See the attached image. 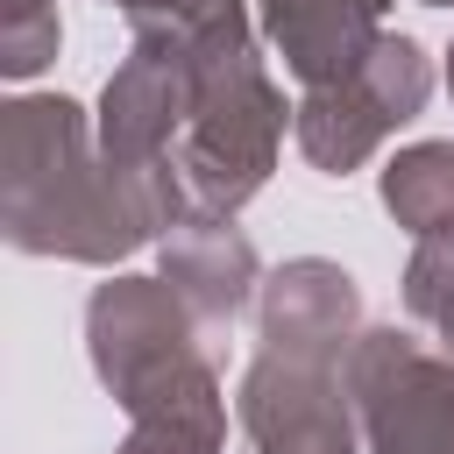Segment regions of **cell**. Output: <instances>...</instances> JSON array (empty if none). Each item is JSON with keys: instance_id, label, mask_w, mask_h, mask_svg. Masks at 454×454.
<instances>
[{"instance_id": "1", "label": "cell", "mask_w": 454, "mask_h": 454, "mask_svg": "<svg viewBox=\"0 0 454 454\" xmlns=\"http://www.w3.org/2000/svg\"><path fill=\"white\" fill-rule=\"evenodd\" d=\"M192 213L177 163L121 170L99 156L85 106L64 92H21L0 106V227L21 255L114 262Z\"/></svg>"}, {"instance_id": "2", "label": "cell", "mask_w": 454, "mask_h": 454, "mask_svg": "<svg viewBox=\"0 0 454 454\" xmlns=\"http://www.w3.org/2000/svg\"><path fill=\"white\" fill-rule=\"evenodd\" d=\"M284 92L270 85L255 35L248 43H220V50H192V121L177 135V170L199 213H241L270 170H277V142H284Z\"/></svg>"}, {"instance_id": "3", "label": "cell", "mask_w": 454, "mask_h": 454, "mask_svg": "<svg viewBox=\"0 0 454 454\" xmlns=\"http://www.w3.org/2000/svg\"><path fill=\"white\" fill-rule=\"evenodd\" d=\"M426 99H433V64H426V50H419L411 35H390V28H383V43L362 57L355 78L312 85V92L291 106V135H298V149H305L312 170L348 177V170H362V163L383 149V135H397L404 121H419Z\"/></svg>"}, {"instance_id": "4", "label": "cell", "mask_w": 454, "mask_h": 454, "mask_svg": "<svg viewBox=\"0 0 454 454\" xmlns=\"http://www.w3.org/2000/svg\"><path fill=\"white\" fill-rule=\"evenodd\" d=\"M348 397L369 454H454V362L419 333L369 326L348 355Z\"/></svg>"}, {"instance_id": "5", "label": "cell", "mask_w": 454, "mask_h": 454, "mask_svg": "<svg viewBox=\"0 0 454 454\" xmlns=\"http://www.w3.org/2000/svg\"><path fill=\"white\" fill-rule=\"evenodd\" d=\"M213 326H199V312L163 284V277H114L85 298V355L92 376L106 383V397L121 404L142 376L184 362L206 348Z\"/></svg>"}, {"instance_id": "6", "label": "cell", "mask_w": 454, "mask_h": 454, "mask_svg": "<svg viewBox=\"0 0 454 454\" xmlns=\"http://www.w3.org/2000/svg\"><path fill=\"white\" fill-rule=\"evenodd\" d=\"M241 426L255 454H355V433H362L348 369L277 355V348H262L241 376Z\"/></svg>"}, {"instance_id": "7", "label": "cell", "mask_w": 454, "mask_h": 454, "mask_svg": "<svg viewBox=\"0 0 454 454\" xmlns=\"http://www.w3.org/2000/svg\"><path fill=\"white\" fill-rule=\"evenodd\" d=\"M184 121H192V50L135 35V50L99 92V156L121 170L177 163Z\"/></svg>"}, {"instance_id": "8", "label": "cell", "mask_w": 454, "mask_h": 454, "mask_svg": "<svg viewBox=\"0 0 454 454\" xmlns=\"http://www.w3.org/2000/svg\"><path fill=\"white\" fill-rule=\"evenodd\" d=\"M255 312H262V348L305 355V362H333V369H348L355 340L369 333L355 277L340 262H326V255H298L277 277H262Z\"/></svg>"}, {"instance_id": "9", "label": "cell", "mask_w": 454, "mask_h": 454, "mask_svg": "<svg viewBox=\"0 0 454 454\" xmlns=\"http://www.w3.org/2000/svg\"><path fill=\"white\" fill-rule=\"evenodd\" d=\"M128 440L114 454H220L227 447V397H220V369L213 348L142 376L128 397Z\"/></svg>"}, {"instance_id": "10", "label": "cell", "mask_w": 454, "mask_h": 454, "mask_svg": "<svg viewBox=\"0 0 454 454\" xmlns=\"http://www.w3.org/2000/svg\"><path fill=\"white\" fill-rule=\"evenodd\" d=\"M163 284L199 312V326H227L255 291H262V262L248 248V234L227 213H184L163 234Z\"/></svg>"}, {"instance_id": "11", "label": "cell", "mask_w": 454, "mask_h": 454, "mask_svg": "<svg viewBox=\"0 0 454 454\" xmlns=\"http://www.w3.org/2000/svg\"><path fill=\"white\" fill-rule=\"evenodd\" d=\"M383 213L404 234H440L454 227V142H411L383 163Z\"/></svg>"}, {"instance_id": "12", "label": "cell", "mask_w": 454, "mask_h": 454, "mask_svg": "<svg viewBox=\"0 0 454 454\" xmlns=\"http://www.w3.org/2000/svg\"><path fill=\"white\" fill-rule=\"evenodd\" d=\"M135 35L177 43V50H220L248 43V0H114Z\"/></svg>"}, {"instance_id": "13", "label": "cell", "mask_w": 454, "mask_h": 454, "mask_svg": "<svg viewBox=\"0 0 454 454\" xmlns=\"http://www.w3.org/2000/svg\"><path fill=\"white\" fill-rule=\"evenodd\" d=\"M404 312L454 362V227H440V234H426L411 248V262H404Z\"/></svg>"}, {"instance_id": "14", "label": "cell", "mask_w": 454, "mask_h": 454, "mask_svg": "<svg viewBox=\"0 0 454 454\" xmlns=\"http://www.w3.org/2000/svg\"><path fill=\"white\" fill-rule=\"evenodd\" d=\"M64 28H57V0H7L0 7V71L7 78H35L57 57Z\"/></svg>"}, {"instance_id": "15", "label": "cell", "mask_w": 454, "mask_h": 454, "mask_svg": "<svg viewBox=\"0 0 454 454\" xmlns=\"http://www.w3.org/2000/svg\"><path fill=\"white\" fill-rule=\"evenodd\" d=\"M447 92H454V50H447Z\"/></svg>"}, {"instance_id": "16", "label": "cell", "mask_w": 454, "mask_h": 454, "mask_svg": "<svg viewBox=\"0 0 454 454\" xmlns=\"http://www.w3.org/2000/svg\"><path fill=\"white\" fill-rule=\"evenodd\" d=\"M426 7H454V0H426Z\"/></svg>"}]
</instances>
